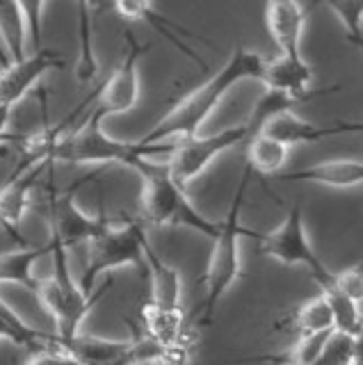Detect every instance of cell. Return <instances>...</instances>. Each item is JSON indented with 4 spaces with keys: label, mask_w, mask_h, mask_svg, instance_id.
Wrapping results in <instances>:
<instances>
[{
    "label": "cell",
    "mask_w": 363,
    "mask_h": 365,
    "mask_svg": "<svg viewBox=\"0 0 363 365\" xmlns=\"http://www.w3.org/2000/svg\"><path fill=\"white\" fill-rule=\"evenodd\" d=\"M0 41L9 55V62L21 60L28 53V28L16 0H0Z\"/></svg>",
    "instance_id": "d4e9b609"
},
{
    "label": "cell",
    "mask_w": 363,
    "mask_h": 365,
    "mask_svg": "<svg viewBox=\"0 0 363 365\" xmlns=\"http://www.w3.org/2000/svg\"><path fill=\"white\" fill-rule=\"evenodd\" d=\"M361 363V338L345 334V331L332 329L317 365H349Z\"/></svg>",
    "instance_id": "4316f807"
},
{
    "label": "cell",
    "mask_w": 363,
    "mask_h": 365,
    "mask_svg": "<svg viewBox=\"0 0 363 365\" xmlns=\"http://www.w3.org/2000/svg\"><path fill=\"white\" fill-rule=\"evenodd\" d=\"M247 167L258 176H275L288 160V148L283 142L265 133H254L247 137Z\"/></svg>",
    "instance_id": "603a6c76"
},
{
    "label": "cell",
    "mask_w": 363,
    "mask_h": 365,
    "mask_svg": "<svg viewBox=\"0 0 363 365\" xmlns=\"http://www.w3.org/2000/svg\"><path fill=\"white\" fill-rule=\"evenodd\" d=\"M146 51V46L138 41L133 32H126V51L123 60L112 71V76L98 87L96 98L92 96V112L98 119L115 117V114H126L135 108L140 98V60Z\"/></svg>",
    "instance_id": "9c48e42d"
},
{
    "label": "cell",
    "mask_w": 363,
    "mask_h": 365,
    "mask_svg": "<svg viewBox=\"0 0 363 365\" xmlns=\"http://www.w3.org/2000/svg\"><path fill=\"white\" fill-rule=\"evenodd\" d=\"M329 334H332V329H329V331H311V334H300L288 361L297 363V365H317V359H320Z\"/></svg>",
    "instance_id": "f1b7e54d"
},
{
    "label": "cell",
    "mask_w": 363,
    "mask_h": 365,
    "mask_svg": "<svg viewBox=\"0 0 363 365\" xmlns=\"http://www.w3.org/2000/svg\"><path fill=\"white\" fill-rule=\"evenodd\" d=\"M44 3L46 0H16L21 9V16L28 28V51L41 48V34H44Z\"/></svg>",
    "instance_id": "f546056e"
},
{
    "label": "cell",
    "mask_w": 363,
    "mask_h": 365,
    "mask_svg": "<svg viewBox=\"0 0 363 365\" xmlns=\"http://www.w3.org/2000/svg\"><path fill=\"white\" fill-rule=\"evenodd\" d=\"M160 144H138L123 142L106 133L103 119L87 112L83 121L64 130L51 148V163L62 165H123L133 167V163L142 155H155L172 151V146Z\"/></svg>",
    "instance_id": "3957f363"
},
{
    "label": "cell",
    "mask_w": 363,
    "mask_h": 365,
    "mask_svg": "<svg viewBox=\"0 0 363 365\" xmlns=\"http://www.w3.org/2000/svg\"><path fill=\"white\" fill-rule=\"evenodd\" d=\"M258 251L272 260L283 262V265L306 267L317 285L334 277V274L324 267V262L317 258V254L309 242V235H306V226H304V212L300 203L292 205L286 215V220H283L275 231L258 235Z\"/></svg>",
    "instance_id": "52a82bcc"
},
{
    "label": "cell",
    "mask_w": 363,
    "mask_h": 365,
    "mask_svg": "<svg viewBox=\"0 0 363 365\" xmlns=\"http://www.w3.org/2000/svg\"><path fill=\"white\" fill-rule=\"evenodd\" d=\"M279 182H313V185L334 187V190H349L359 187L363 180V165L361 160H327V163L309 165L304 169L286 171V174H275Z\"/></svg>",
    "instance_id": "2e32d148"
},
{
    "label": "cell",
    "mask_w": 363,
    "mask_h": 365,
    "mask_svg": "<svg viewBox=\"0 0 363 365\" xmlns=\"http://www.w3.org/2000/svg\"><path fill=\"white\" fill-rule=\"evenodd\" d=\"M12 110H14L12 106H7V103H0V146H9V144L24 140L21 135L9 133V117H12Z\"/></svg>",
    "instance_id": "1f68e13d"
},
{
    "label": "cell",
    "mask_w": 363,
    "mask_h": 365,
    "mask_svg": "<svg viewBox=\"0 0 363 365\" xmlns=\"http://www.w3.org/2000/svg\"><path fill=\"white\" fill-rule=\"evenodd\" d=\"M71 363H126L131 340H110L101 336H85L78 331L69 340H60Z\"/></svg>",
    "instance_id": "ffe728a7"
},
{
    "label": "cell",
    "mask_w": 363,
    "mask_h": 365,
    "mask_svg": "<svg viewBox=\"0 0 363 365\" xmlns=\"http://www.w3.org/2000/svg\"><path fill=\"white\" fill-rule=\"evenodd\" d=\"M142 260L146 262V269H149V302L165 308H180V299H183L180 274L176 267L167 265L160 258L149 237H144Z\"/></svg>",
    "instance_id": "d6986e66"
},
{
    "label": "cell",
    "mask_w": 363,
    "mask_h": 365,
    "mask_svg": "<svg viewBox=\"0 0 363 365\" xmlns=\"http://www.w3.org/2000/svg\"><path fill=\"white\" fill-rule=\"evenodd\" d=\"M106 0H76L78 5V64H76V78L78 83H92L98 76V62L94 55V28H92V14L103 5Z\"/></svg>",
    "instance_id": "7402d4cb"
},
{
    "label": "cell",
    "mask_w": 363,
    "mask_h": 365,
    "mask_svg": "<svg viewBox=\"0 0 363 365\" xmlns=\"http://www.w3.org/2000/svg\"><path fill=\"white\" fill-rule=\"evenodd\" d=\"M144 237L146 231L138 220H126L121 224L108 222L92 240H87V262L81 279L83 290L92 294L94 281L101 274L140 265Z\"/></svg>",
    "instance_id": "8992f818"
},
{
    "label": "cell",
    "mask_w": 363,
    "mask_h": 365,
    "mask_svg": "<svg viewBox=\"0 0 363 365\" xmlns=\"http://www.w3.org/2000/svg\"><path fill=\"white\" fill-rule=\"evenodd\" d=\"M117 7V11L121 16H126V19H138V21H146L149 26L160 34V37L169 39L172 41L176 48L180 53H185L192 62H195L197 66L201 68H206L208 64L201 60V57L195 53V48L188 43V37H192V34L183 28V26H178V23L174 21H169L165 19L160 11H155L153 7V0H112Z\"/></svg>",
    "instance_id": "ac0fdd59"
},
{
    "label": "cell",
    "mask_w": 363,
    "mask_h": 365,
    "mask_svg": "<svg viewBox=\"0 0 363 365\" xmlns=\"http://www.w3.org/2000/svg\"><path fill=\"white\" fill-rule=\"evenodd\" d=\"M334 285L340 292H345L347 297H352V299L361 304V299H363L361 265H354V267H349V269H343L340 274H334Z\"/></svg>",
    "instance_id": "4dcf8cb0"
},
{
    "label": "cell",
    "mask_w": 363,
    "mask_h": 365,
    "mask_svg": "<svg viewBox=\"0 0 363 365\" xmlns=\"http://www.w3.org/2000/svg\"><path fill=\"white\" fill-rule=\"evenodd\" d=\"M249 178H252V171H249V167H245L240 182H237V190L233 194L229 215L220 222V231L213 237V251H210V260L206 269V294H203V302H201V324L210 322L218 304L224 299V294L233 288V283L240 279V274H242L240 237L258 240V233H254L252 228H245L240 222Z\"/></svg>",
    "instance_id": "277c9868"
},
{
    "label": "cell",
    "mask_w": 363,
    "mask_h": 365,
    "mask_svg": "<svg viewBox=\"0 0 363 365\" xmlns=\"http://www.w3.org/2000/svg\"><path fill=\"white\" fill-rule=\"evenodd\" d=\"M66 251L62 245L48 240V254L53 256V274L46 279H39L35 294L46 308L55 324V338L69 340L81 331L85 317L96 306V302L110 290V281L96 294H89L83 290V285L73 279L66 260Z\"/></svg>",
    "instance_id": "5b68a950"
},
{
    "label": "cell",
    "mask_w": 363,
    "mask_h": 365,
    "mask_svg": "<svg viewBox=\"0 0 363 365\" xmlns=\"http://www.w3.org/2000/svg\"><path fill=\"white\" fill-rule=\"evenodd\" d=\"M46 163H37L32 167H16L12 171V176L5 182V187L0 190V228L14 240L16 245H26L24 235H21L19 226L24 215L28 210L30 192L35 187V182L41 178Z\"/></svg>",
    "instance_id": "4fadbf2b"
},
{
    "label": "cell",
    "mask_w": 363,
    "mask_h": 365,
    "mask_svg": "<svg viewBox=\"0 0 363 365\" xmlns=\"http://www.w3.org/2000/svg\"><path fill=\"white\" fill-rule=\"evenodd\" d=\"M292 329H295V334H297V336L300 334H311V331L334 329L332 306H329L327 297L322 292L297 308V313L292 315Z\"/></svg>",
    "instance_id": "484cf974"
},
{
    "label": "cell",
    "mask_w": 363,
    "mask_h": 365,
    "mask_svg": "<svg viewBox=\"0 0 363 365\" xmlns=\"http://www.w3.org/2000/svg\"><path fill=\"white\" fill-rule=\"evenodd\" d=\"M265 55L247 48H233L226 64L213 78L190 91L185 98H180L176 106L169 110L163 119H158L138 144H160L172 140V137L195 135L208 121L210 114L218 110L222 98L229 94V89L242 80H258L263 71Z\"/></svg>",
    "instance_id": "6da1fadb"
},
{
    "label": "cell",
    "mask_w": 363,
    "mask_h": 365,
    "mask_svg": "<svg viewBox=\"0 0 363 365\" xmlns=\"http://www.w3.org/2000/svg\"><path fill=\"white\" fill-rule=\"evenodd\" d=\"M142 329L144 336L160 342L172 351L174 363L188 361V334H185V313L183 308H165L153 302L142 306Z\"/></svg>",
    "instance_id": "5bb4252c"
},
{
    "label": "cell",
    "mask_w": 363,
    "mask_h": 365,
    "mask_svg": "<svg viewBox=\"0 0 363 365\" xmlns=\"http://www.w3.org/2000/svg\"><path fill=\"white\" fill-rule=\"evenodd\" d=\"M62 66L64 55L44 48V46L39 51H28L21 60H12L9 64L0 66V103H7V106L14 108L44 76Z\"/></svg>",
    "instance_id": "8fae6325"
},
{
    "label": "cell",
    "mask_w": 363,
    "mask_h": 365,
    "mask_svg": "<svg viewBox=\"0 0 363 365\" xmlns=\"http://www.w3.org/2000/svg\"><path fill=\"white\" fill-rule=\"evenodd\" d=\"M48 254V245L44 247H28L19 245L16 249L0 254V283H14L21 288L35 292L39 277L35 274V262Z\"/></svg>",
    "instance_id": "44dd1931"
},
{
    "label": "cell",
    "mask_w": 363,
    "mask_h": 365,
    "mask_svg": "<svg viewBox=\"0 0 363 365\" xmlns=\"http://www.w3.org/2000/svg\"><path fill=\"white\" fill-rule=\"evenodd\" d=\"M85 180H78V185H71L64 192H48V240L62 245L64 249H71L92 240L108 224L106 215L92 217L76 203V192L81 190Z\"/></svg>",
    "instance_id": "30bf717a"
},
{
    "label": "cell",
    "mask_w": 363,
    "mask_h": 365,
    "mask_svg": "<svg viewBox=\"0 0 363 365\" xmlns=\"http://www.w3.org/2000/svg\"><path fill=\"white\" fill-rule=\"evenodd\" d=\"M329 91H336V87H332V89H329V87L327 89H311V91H306V94H288V91L267 89L265 94L254 103V110H252V114H249V119L245 121L247 133L249 135L258 133L260 125H263V121L267 117H272V114L283 112V110H295V106H300V103H306V101H311V98L329 94Z\"/></svg>",
    "instance_id": "cb8c5ba5"
},
{
    "label": "cell",
    "mask_w": 363,
    "mask_h": 365,
    "mask_svg": "<svg viewBox=\"0 0 363 365\" xmlns=\"http://www.w3.org/2000/svg\"><path fill=\"white\" fill-rule=\"evenodd\" d=\"M327 5L343 26L349 43H363V0H311V5Z\"/></svg>",
    "instance_id": "83f0119b"
},
{
    "label": "cell",
    "mask_w": 363,
    "mask_h": 365,
    "mask_svg": "<svg viewBox=\"0 0 363 365\" xmlns=\"http://www.w3.org/2000/svg\"><path fill=\"white\" fill-rule=\"evenodd\" d=\"M249 137L247 125H231L220 133L210 135H185L178 137V142L172 146V158H169V174L178 182V185H188L190 180H195L199 174H203L215 160L222 153L231 151L233 146H240Z\"/></svg>",
    "instance_id": "ba28073f"
},
{
    "label": "cell",
    "mask_w": 363,
    "mask_h": 365,
    "mask_svg": "<svg viewBox=\"0 0 363 365\" xmlns=\"http://www.w3.org/2000/svg\"><path fill=\"white\" fill-rule=\"evenodd\" d=\"M260 83L267 89L288 91V94H306L311 91L313 66L302 53H279L277 57H265Z\"/></svg>",
    "instance_id": "e0dca14e"
},
{
    "label": "cell",
    "mask_w": 363,
    "mask_h": 365,
    "mask_svg": "<svg viewBox=\"0 0 363 365\" xmlns=\"http://www.w3.org/2000/svg\"><path fill=\"white\" fill-rule=\"evenodd\" d=\"M265 23L279 53H302L306 11L297 0H265Z\"/></svg>",
    "instance_id": "9a60e30c"
},
{
    "label": "cell",
    "mask_w": 363,
    "mask_h": 365,
    "mask_svg": "<svg viewBox=\"0 0 363 365\" xmlns=\"http://www.w3.org/2000/svg\"><path fill=\"white\" fill-rule=\"evenodd\" d=\"M363 123L361 121H340L332 125H317L311 123L302 117H297L292 110H283L267 117L260 125L258 133H265L275 140L283 142L286 146H300V144H309V142H322L327 137H336V135H345V133H361Z\"/></svg>",
    "instance_id": "7c38bea8"
},
{
    "label": "cell",
    "mask_w": 363,
    "mask_h": 365,
    "mask_svg": "<svg viewBox=\"0 0 363 365\" xmlns=\"http://www.w3.org/2000/svg\"><path fill=\"white\" fill-rule=\"evenodd\" d=\"M142 178V215L153 226H185L206 237H215L220 222L203 217L188 199L185 187L169 174L167 163H153L151 155H142L131 167Z\"/></svg>",
    "instance_id": "7a4b0ae2"
}]
</instances>
